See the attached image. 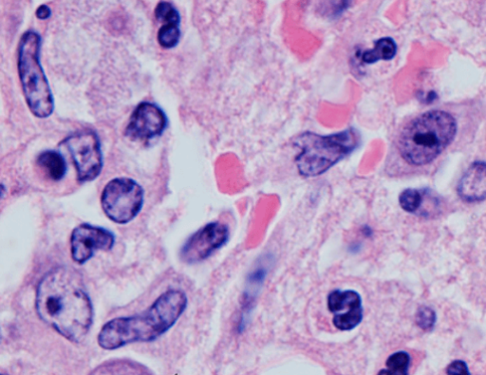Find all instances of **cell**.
I'll return each mask as SVG.
<instances>
[{
	"label": "cell",
	"instance_id": "6da1fadb",
	"mask_svg": "<svg viewBox=\"0 0 486 375\" xmlns=\"http://www.w3.org/2000/svg\"><path fill=\"white\" fill-rule=\"evenodd\" d=\"M37 315L64 339L80 343L93 323V305L84 279L69 266H58L45 274L37 285Z\"/></svg>",
	"mask_w": 486,
	"mask_h": 375
},
{
	"label": "cell",
	"instance_id": "7a4b0ae2",
	"mask_svg": "<svg viewBox=\"0 0 486 375\" xmlns=\"http://www.w3.org/2000/svg\"><path fill=\"white\" fill-rule=\"evenodd\" d=\"M188 305L186 292L167 290L143 312L108 321L99 332L98 345L114 351L134 343L153 342L175 326Z\"/></svg>",
	"mask_w": 486,
	"mask_h": 375
},
{
	"label": "cell",
	"instance_id": "3957f363",
	"mask_svg": "<svg viewBox=\"0 0 486 375\" xmlns=\"http://www.w3.org/2000/svg\"><path fill=\"white\" fill-rule=\"evenodd\" d=\"M457 121L444 111H431L411 120L398 140V150L411 166L431 164L453 142Z\"/></svg>",
	"mask_w": 486,
	"mask_h": 375
},
{
	"label": "cell",
	"instance_id": "277c9868",
	"mask_svg": "<svg viewBox=\"0 0 486 375\" xmlns=\"http://www.w3.org/2000/svg\"><path fill=\"white\" fill-rule=\"evenodd\" d=\"M360 135L354 127L330 135L306 132L293 145L300 150L296 157L299 174L305 178L319 177L351 155L360 145Z\"/></svg>",
	"mask_w": 486,
	"mask_h": 375
},
{
	"label": "cell",
	"instance_id": "5b68a950",
	"mask_svg": "<svg viewBox=\"0 0 486 375\" xmlns=\"http://www.w3.org/2000/svg\"><path fill=\"white\" fill-rule=\"evenodd\" d=\"M42 37L34 30L26 31L18 48V76L29 110L37 118L45 119L55 111V98L41 65Z\"/></svg>",
	"mask_w": 486,
	"mask_h": 375
},
{
	"label": "cell",
	"instance_id": "8992f818",
	"mask_svg": "<svg viewBox=\"0 0 486 375\" xmlns=\"http://www.w3.org/2000/svg\"><path fill=\"white\" fill-rule=\"evenodd\" d=\"M100 201L109 220L127 225L140 214L145 204V190L132 178L118 177L106 183Z\"/></svg>",
	"mask_w": 486,
	"mask_h": 375
},
{
	"label": "cell",
	"instance_id": "52a82bcc",
	"mask_svg": "<svg viewBox=\"0 0 486 375\" xmlns=\"http://www.w3.org/2000/svg\"><path fill=\"white\" fill-rule=\"evenodd\" d=\"M61 145L65 146L73 159L78 182H92L101 174L104 156L100 138L95 130H76L65 138Z\"/></svg>",
	"mask_w": 486,
	"mask_h": 375
},
{
	"label": "cell",
	"instance_id": "ba28073f",
	"mask_svg": "<svg viewBox=\"0 0 486 375\" xmlns=\"http://www.w3.org/2000/svg\"><path fill=\"white\" fill-rule=\"evenodd\" d=\"M231 231L226 223L211 222L192 234L181 246V262L196 264L212 257L223 248L230 239Z\"/></svg>",
	"mask_w": 486,
	"mask_h": 375
},
{
	"label": "cell",
	"instance_id": "9c48e42d",
	"mask_svg": "<svg viewBox=\"0 0 486 375\" xmlns=\"http://www.w3.org/2000/svg\"><path fill=\"white\" fill-rule=\"evenodd\" d=\"M116 244V235L101 226L81 223L73 230L69 239L71 259L85 264L99 251L108 252Z\"/></svg>",
	"mask_w": 486,
	"mask_h": 375
},
{
	"label": "cell",
	"instance_id": "30bf717a",
	"mask_svg": "<svg viewBox=\"0 0 486 375\" xmlns=\"http://www.w3.org/2000/svg\"><path fill=\"white\" fill-rule=\"evenodd\" d=\"M167 113L156 103L144 101L132 111L125 129V135L132 141L149 142L161 137L167 129Z\"/></svg>",
	"mask_w": 486,
	"mask_h": 375
},
{
	"label": "cell",
	"instance_id": "8fae6325",
	"mask_svg": "<svg viewBox=\"0 0 486 375\" xmlns=\"http://www.w3.org/2000/svg\"><path fill=\"white\" fill-rule=\"evenodd\" d=\"M327 306L333 315V325L338 331L351 332L364 318L361 295L354 290H333L328 295Z\"/></svg>",
	"mask_w": 486,
	"mask_h": 375
},
{
	"label": "cell",
	"instance_id": "7c38bea8",
	"mask_svg": "<svg viewBox=\"0 0 486 375\" xmlns=\"http://www.w3.org/2000/svg\"><path fill=\"white\" fill-rule=\"evenodd\" d=\"M457 192L467 203H478L486 199V163L470 164L458 183Z\"/></svg>",
	"mask_w": 486,
	"mask_h": 375
},
{
	"label": "cell",
	"instance_id": "4fadbf2b",
	"mask_svg": "<svg viewBox=\"0 0 486 375\" xmlns=\"http://www.w3.org/2000/svg\"><path fill=\"white\" fill-rule=\"evenodd\" d=\"M89 375H154L153 372L137 361L130 359H112L96 367Z\"/></svg>",
	"mask_w": 486,
	"mask_h": 375
},
{
	"label": "cell",
	"instance_id": "5bb4252c",
	"mask_svg": "<svg viewBox=\"0 0 486 375\" xmlns=\"http://www.w3.org/2000/svg\"><path fill=\"white\" fill-rule=\"evenodd\" d=\"M36 163L46 176L53 182H60L63 180L68 171L66 159L62 154L56 150L42 151L37 156Z\"/></svg>",
	"mask_w": 486,
	"mask_h": 375
},
{
	"label": "cell",
	"instance_id": "9a60e30c",
	"mask_svg": "<svg viewBox=\"0 0 486 375\" xmlns=\"http://www.w3.org/2000/svg\"><path fill=\"white\" fill-rule=\"evenodd\" d=\"M397 55V44L391 37H382L375 40V47L366 50L360 55L361 61L367 65H373L379 61L394 59Z\"/></svg>",
	"mask_w": 486,
	"mask_h": 375
},
{
	"label": "cell",
	"instance_id": "2e32d148",
	"mask_svg": "<svg viewBox=\"0 0 486 375\" xmlns=\"http://www.w3.org/2000/svg\"><path fill=\"white\" fill-rule=\"evenodd\" d=\"M426 198V190H414L408 188L403 191L399 196V204L404 211L410 214H420L422 206Z\"/></svg>",
	"mask_w": 486,
	"mask_h": 375
},
{
	"label": "cell",
	"instance_id": "e0dca14e",
	"mask_svg": "<svg viewBox=\"0 0 486 375\" xmlns=\"http://www.w3.org/2000/svg\"><path fill=\"white\" fill-rule=\"evenodd\" d=\"M181 24H164L159 29L157 40L162 49L171 50L178 46L181 37Z\"/></svg>",
	"mask_w": 486,
	"mask_h": 375
},
{
	"label": "cell",
	"instance_id": "ac0fdd59",
	"mask_svg": "<svg viewBox=\"0 0 486 375\" xmlns=\"http://www.w3.org/2000/svg\"><path fill=\"white\" fill-rule=\"evenodd\" d=\"M411 356L405 351L394 353L386 361L387 369L392 375H410Z\"/></svg>",
	"mask_w": 486,
	"mask_h": 375
},
{
	"label": "cell",
	"instance_id": "d6986e66",
	"mask_svg": "<svg viewBox=\"0 0 486 375\" xmlns=\"http://www.w3.org/2000/svg\"><path fill=\"white\" fill-rule=\"evenodd\" d=\"M155 17L164 24H181V15L172 2L160 1L155 8Z\"/></svg>",
	"mask_w": 486,
	"mask_h": 375
},
{
	"label": "cell",
	"instance_id": "ffe728a7",
	"mask_svg": "<svg viewBox=\"0 0 486 375\" xmlns=\"http://www.w3.org/2000/svg\"><path fill=\"white\" fill-rule=\"evenodd\" d=\"M415 323L424 332H431L437 323V315L434 310L427 306H422L415 316Z\"/></svg>",
	"mask_w": 486,
	"mask_h": 375
},
{
	"label": "cell",
	"instance_id": "44dd1931",
	"mask_svg": "<svg viewBox=\"0 0 486 375\" xmlns=\"http://www.w3.org/2000/svg\"><path fill=\"white\" fill-rule=\"evenodd\" d=\"M447 375H471L468 366L464 360H454L447 366Z\"/></svg>",
	"mask_w": 486,
	"mask_h": 375
},
{
	"label": "cell",
	"instance_id": "7402d4cb",
	"mask_svg": "<svg viewBox=\"0 0 486 375\" xmlns=\"http://www.w3.org/2000/svg\"><path fill=\"white\" fill-rule=\"evenodd\" d=\"M36 17L40 20H46L52 15V10L46 4L40 5L36 12Z\"/></svg>",
	"mask_w": 486,
	"mask_h": 375
},
{
	"label": "cell",
	"instance_id": "603a6c76",
	"mask_svg": "<svg viewBox=\"0 0 486 375\" xmlns=\"http://www.w3.org/2000/svg\"><path fill=\"white\" fill-rule=\"evenodd\" d=\"M377 375H392L391 374V372L389 371L388 369H382L380 371H379Z\"/></svg>",
	"mask_w": 486,
	"mask_h": 375
},
{
	"label": "cell",
	"instance_id": "cb8c5ba5",
	"mask_svg": "<svg viewBox=\"0 0 486 375\" xmlns=\"http://www.w3.org/2000/svg\"><path fill=\"white\" fill-rule=\"evenodd\" d=\"M1 375H4V374H1Z\"/></svg>",
	"mask_w": 486,
	"mask_h": 375
}]
</instances>
